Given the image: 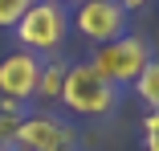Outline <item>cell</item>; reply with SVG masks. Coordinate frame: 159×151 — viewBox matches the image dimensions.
<instances>
[{"instance_id": "8992f818", "label": "cell", "mask_w": 159, "mask_h": 151, "mask_svg": "<svg viewBox=\"0 0 159 151\" xmlns=\"http://www.w3.org/2000/svg\"><path fill=\"white\" fill-rule=\"evenodd\" d=\"M37 78H41V57L16 49L0 62V98H12V102H29L37 94Z\"/></svg>"}, {"instance_id": "277c9868", "label": "cell", "mask_w": 159, "mask_h": 151, "mask_svg": "<svg viewBox=\"0 0 159 151\" xmlns=\"http://www.w3.org/2000/svg\"><path fill=\"white\" fill-rule=\"evenodd\" d=\"M12 147H20V151H78V135L70 123H61L53 114H29L16 123Z\"/></svg>"}, {"instance_id": "ba28073f", "label": "cell", "mask_w": 159, "mask_h": 151, "mask_svg": "<svg viewBox=\"0 0 159 151\" xmlns=\"http://www.w3.org/2000/svg\"><path fill=\"white\" fill-rule=\"evenodd\" d=\"M61 82H66V62H41V78H37V94L41 102H61Z\"/></svg>"}, {"instance_id": "3957f363", "label": "cell", "mask_w": 159, "mask_h": 151, "mask_svg": "<svg viewBox=\"0 0 159 151\" xmlns=\"http://www.w3.org/2000/svg\"><path fill=\"white\" fill-rule=\"evenodd\" d=\"M147 62H151V45H147V37H135V33H122L118 41L98 45V49H94V57H90V66L98 70L106 82H114L118 90L131 86Z\"/></svg>"}, {"instance_id": "5bb4252c", "label": "cell", "mask_w": 159, "mask_h": 151, "mask_svg": "<svg viewBox=\"0 0 159 151\" xmlns=\"http://www.w3.org/2000/svg\"><path fill=\"white\" fill-rule=\"evenodd\" d=\"M0 151H20V147H0Z\"/></svg>"}, {"instance_id": "5b68a950", "label": "cell", "mask_w": 159, "mask_h": 151, "mask_svg": "<svg viewBox=\"0 0 159 151\" xmlns=\"http://www.w3.org/2000/svg\"><path fill=\"white\" fill-rule=\"evenodd\" d=\"M74 29H78L86 41L106 45V41H118L126 33V12L114 4V0H78Z\"/></svg>"}, {"instance_id": "7a4b0ae2", "label": "cell", "mask_w": 159, "mask_h": 151, "mask_svg": "<svg viewBox=\"0 0 159 151\" xmlns=\"http://www.w3.org/2000/svg\"><path fill=\"white\" fill-rule=\"evenodd\" d=\"M66 33H70V12L61 4H49V0H37V4L16 21V29H12V37L20 41V49L37 53V57L53 53L61 41H66Z\"/></svg>"}, {"instance_id": "7c38bea8", "label": "cell", "mask_w": 159, "mask_h": 151, "mask_svg": "<svg viewBox=\"0 0 159 151\" xmlns=\"http://www.w3.org/2000/svg\"><path fill=\"white\" fill-rule=\"evenodd\" d=\"M114 4H118L122 12H139V8H147V4H155V0H114Z\"/></svg>"}, {"instance_id": "6da1fadb", "label": "cell", "mask_w": 159, "mask_h": 151, "mask_svg": "<svg viewBox=\"0 0 159 151\" xmlns=\"http://www.w3.org/2000/svg\"><path fill=\"white\" fill-rule=\"evenodd\" d=\"M122 102V90L114 82H106L90 62H74L66 66V82H61V106L82 114V118H106L114 114Z\"/></svg>"}, {"instance_id": "30bf717a", "label": "cell", "mask_w": 159, "mask_h": 151, "mask_svg": "<svg viewBox=\"0 0 159 151\" xmlns=\"http://www.w3.org/2000/svg\"><path fill=\"white\" fill-rule=\"evenodd\" d=\"M33 4H37V0H0V29H16V21Z\"/></svg>"}, {"instance_id": "8fae6325", "label": "cell", "mask_w": 159, "mask_h": 151, "mask_svg": "<svg viewBox=\"0 0 159 151\" xmlns=\"http://www.w3.org/2000/svg\"><path fill=\"white\" fill-rule=\"evenodd\" d=\"M143 147L147 151H159V110H151L143 118Z\"/></svg>"}, {"instance_id": "52a82bcc", "label": "cell", "mask_w": 159, "mask_h": 151, "mask_svg": "<svg viewBox=\"0 0 159 151\" xmlns=\"http://www.w3.org/2000/svg\"><path fill=\"white\" fill-rule=\"evenodd\" d=\"M135 98L147 106V110H159V57H151V62L139 70V78L131 82Z\"/></svg>"}, {"instance_id": "9c48e42d", "label": "cell", "mask_w": 159, "mask_h": 151, "mask_svg": "<svg viewBox=\"0 0 159 151\" xmlns=\"http://www.w3.org/2000/svg\"><path fill=\"white\" fill-rule=\"evenodd\" d=\"M20 118H25V102L0 98V147H12V135H16Z\"/></svg>"}, {"instance_id": "4fadbf2b", "label": "cell", "mask_w": 159, "mask_h": 151, "mask_svg": "<svg viewBox=\"0 0 159 151\" xmlns=\"http://www.w3.org/2000/svg\"><path fill=\"white\" fill-rule=\"evenodd\" d=\"M49 4H61V8H66V4H78V0H49Z\"/></svg>"}]
</instances>
